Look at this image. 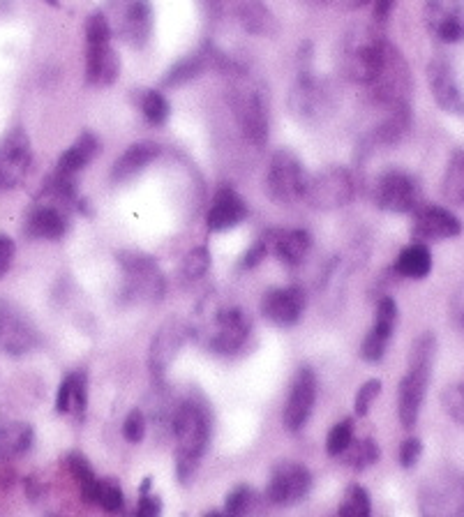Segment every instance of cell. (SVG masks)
<instances>
[{"label":"cell","instance_id":"obj_54","mask_svg":"<svg viewBox=\"0 0 464 517\" xmlns=\"http://www.w3.org/2000/svg\"><path fill=\"white\" fill-rule=\"evenodd\" d=\"M201 3H204V7H206L208 12L220 14V12H224V7H227L229 0H201Z\"/></svg>","mask_w":464,"mask_h":517},{"label":"cell","instance_id":"obj_49","mask_svg":"<svg viewBox=\"0 0 464 517\" xmlns=\"http://www.w3.org/2000/svg\"><path fill=\"white\" fill-rule=\"evenodd\" d=\"M268 247H271V238L264 236L259 238L257 243H254L248 252L243 254L241 259V268H257L261 261H264L268 257Z\"/></svg>","mask_w":464,"mask_h":517},{"label":"cell","instance_id":"obj_2","mask_svg":"<svg viewBox=\"0 0 464 517\" xmlns=\"http://www.w3.org/2000/svg\"><path fill=\"white\" fill-rule=\"evenodd\" d=\"M220 72L231 79V109H234L236 123L241 127L243 137L254 146H264L271 132V121H268V104L264 100V91L250 79L248 70L241 63H234L227 56Z\"/></svg>","mask_w":464,"mask_h":517},{"label":"cell","instance_id":"obj_25","mask_svg":"<svg viewBox=\"0 0 464 517\" xmlns=\"http://www.w3.org/2000/svg\"><path fill=\"white\" fill-rule=\"evenodd\" d=\"M245 217H248V204H245L241 194L234 187L222 185L213 194L211 206H208L206 227L208 231H229L243 224Z\"/></svg>","mask_w":464,"mask_h":517},{"label":"cell","instance_id":"obj_34","mask_svg":"<svg viewBox=\"0 0 464 517\" xmlns=\"http://www.w3.org/2000/svg\"><path fill=\"white\" fill-rule=\"evenodd\" d=\"M67 462V469H70V474L74 478V483H77L81 497H84L88 504H95V494H97V485H100V478L95 476V471L91 467V462H88V457L84 453H67L65 457Z\"/></svg>","mask_w":464,"mask_h":517},{"label":"cell","instance_id":"obj_16","mask_svg":"<svg viewBox=\"0 0 464 517\" xmlns=\"http://www.w3.org/2000/svg\"><path fill=\"white\" fill-rule=\"evenodd\" d=\"M289 107L301 121H319L333 109V91L312 72L303 70L289 95Z\"/></svg>","mask_w":464,"mask_h":517},{"label":"cell","instance_id":"obj_40","mask_svg":"<svg viewBox=\"0 0 464 517\" xmlns=\"http://www.w3.org/2000/svg\"><path fill=\"white\" fill-rule=\"evenodd\" d=\"M95 506L104 508L107 513H121L125 506L121 485L111 481V478H100V485H97L95 494Z\"/></svg>","mask_w":464,"mask_h":517},{"label":"cell","instance_id":"obj_52","mask_svg":"<svg viewBox=\"0 0 464 517\" xmlns=\"http://www.w3.org/2000/svg\"><path fill=\"white\" fill-rule=\"evenodd\" d=\"M395 0H372V17L377 21H386L391 17Z\"/></svg>","mask_w":464,"mask_h":517},{"label":"cell","instance_id":"obj_18","mask_svg":"<svg viewBox=\"0 0 464 517\" xmlns=\"http://www.w3.org/2000/svg\"><path fill=\"white\" fill-rule=\"evenodd\" d=\"M314 402H317V374L312 367H298L294 381H291V391L282 411V423L289 432L303 430L305 423L310 421Z\"/></svg>","mask_w":464,"mask_h":517},{"label":"cell","instance_id":"obj_14","mask_svg":"<svg viewBox=\"0 0 464 517\" xmlns=\"http://www.w3.org/2000/svg\"><path fill=\"white\" fill-rule=\"evenodd\" d=\"M252 331V324L241 307H217L211 319V333H208L206 347L213 354H234L243 349Z\"/></svg>","mask_w":464,"mask_h":517},{"label":"cell","instance_id":"obj_12","mask_svg":"<svg viewBox=\"0 0 464 517\" xmlns=\"http://www.w3.org/2000/svg\"><path fill=\"white\" fill-rule=\"evenodd\" d=\"M33 167V146L21 127L0 139V194L17 190Z\"/></svg>","mask_w":464,"mask_h":517},{"label":"cell","instance_id":"obj_29","mask_svg":"<svg viewBox=\"0 0 464 517\" xmlns=\"http://www.w3.org/2000/svg\"><path fill=\"white\" fill-rule=\"evenodd\" d=\"M97 153H100V139H97L93 132L79 134V137L74 139V144L58 157L56 174L77 178V174H81V171L95 160Z\"/></svg>","mask_w":464,"mask_h":517},{"label":"cell","instance_id":"obj_15","mask_svg":"<svg viewBox=\"0 0 464 517\" xmlns=\"http://www.w3.org/2000/svg\"><path fill=\"white\" fill-rule=\"evenodd\" d=\"M116 31L123 42L134 49L146 47L153 33V5L151 0H111Z\"/></svg>","mask_w":464,"mask_h":517},{"label":"cell","instance_id":"obj_23","mask_svg":"<svg viewBox=\"0 0 464 517\" xmlns=\"http://www.w3.org/2000/svg\"><path fill=\"white\" fill-rule=\"evenodd\" d=\"M411 234L418 243L444 241V238H455L462 234V222L458 215L441 206H418L414 211V224Z\"/></svg>","mask_w":464,"mask_h":517},{"label":"cell","instance_id":"obj_38","mask_svg":"<svg viewBox=\"0 0 464 517\" xmlns=\"http://www.w3.org/2000/svg\"><path fill=\"white\" fill-rule=\"evenodd\" d=\"M344 455V464H349L351 469H368L379 460V446L374 439H361L356 444H351Z\"/></svg>","mask_w":464,"mask_h":517},{"label":"cell","instance_id":"obj_20","mask_svg":"<svg viewBox=\"0 0 464 517\" xmlns=\"http://www.w3.org/2000/svg\"><path fill=\"white\" fill-rule=\"evenodd\" d=\"M305 305H308V296H305V289L298 287V284H289V287H278L268 289L264 296H261L259 310L264 314V319L271 321L275 326H296L298 321L303 319Z\"/></svg>","mask_w":464,"mask_h":517},{"label":"cell","instance_id":"obj_21","mask_svg":"<svg viewBox=\"0 0 464 517\" xmlns=\"http://www.w3.org/2000/svg\"><path fill=\"white\" fill-rule=\"evenodd\" d=\"M190 331L192 328L187 326L181 317H174L164 321L160 331L155 333L151 342V354H148V367H151L153 379L157 384L164 379V372H167V367L174 361L178 351L183 349L187 337H190Z\"/></svg>","mask_w":464,"mask_h":517},{"label":"cell","instance_id":"obj_31","mask_svg":"<svg viewBox=\"0 0 464 517\" xmlns=\"http://www.w3.org/2000/svg\"><path fill=\"white\" fill-rule=\"evenodd\" d=\"M236 17L241 21L243 31L257 37H271L278 33V21L268 10L264 0H238Z\"/></svg>","mask_w":464,"mask_h":517},{"label":"cell","instance_id":"obj_5","mask_svg":"<svg viewBox=\"0 0 464 517\" xmlns=\"http://www.w3.org/2000/svg\"><path fill=\"white\" fill-rule=\"evenodd\" d=\"M118 266L123 268V301L157 303L167 291V280L157 261L139 250H123L116 254Z\"/></svg>","mask_w":464,"mask_h":517},{"label":"cell","instance_id":"obj_32","mask_svg":"<svg viewBox=\"0 0 464 517\" xmlns=\"http://www.w3.org/2000/svg\"><path fill=\"white\" fill-rule=\"evenodd\" d=\"M35 439L33 427L24 421H0V462L31 451Z\"/></svg>","mask_w":464,"mask_h":517},{"label":"cell","instance_id":"obj_48","mask_svg":"<svg viewBox=\"0 0 464 517\" xmlns=\"http://www.w3.org/2000/svg\"><path fill=\"white\" fill-rule=\"evenodd\" d=\"M88 404V377L84 370L74 372V407L72 411H77V416H84Z\"/></svg>","mask_w":464,"mask_h":517},{"label":"cell","instance_id":"obj_8","mask_svg":"<svg viewBox=\"0 0 464 517\" xmlns=\"http://www.w3.org/2000/svg\"><path fill=\"white\" fill-rule=\"evenodd\" d=\"M308 171L291 151H278L271 157L266 171V194L278 206H291L303 201L305 185H308Z\"/></svg>","mask_w":464,"mask_h":517},{"label":"cell","instance_id":"obj_55","mask_svg":"<svg viewBox=\"0 0 464 517\" xmlns=\"http://www.w3.org/2000/svg\"><path fill=\"white\" fill-rule=\"evenodd\" d=\"M368 3H372V0H347V7H363Z\"/></svg>","mask_w":464,"mask_h":517},{"label":"cell","instance_id":"obj_3","mask_svg":"<svg viewBox=\"0 0 464 517\" xmlns=\"http://www.w3.org/2000/svg\"><path fill=\"white\" fill-rule=\"evenodd\" d=\"M434 347H437V340H434L432 333L421 335L414 344H411L409 372L404 374L400 393H398L400 423L402 427H407V430H411V427L416 425L418 414H421L425 391H428V384H430Z\"/></svg>","mask_w":464,"mask_h":517},{"label":"cell","instance_id":"obj_51","mask_svg":"<svg viewBox=\"0 0 464 517\" xmlns=\"http://www.w3.org/2000/svg\"><path fill=\"white\" fill-rule=\"evenodd\" d=\"M14 254H17V245L10 236L0 234V280L10 273V268L14 264Z\"/></svg>","mask_w":464,"mask_h":517},{"label":"cell","instance_id":"obj_47","mask_svg":"<svg viewBox=\"0 0 464 517\" xmlns=\"http://www.w3.org/2000/svg\"><path fill=\"white\" fill-rule=\"evenodd\" d=\"M74 407V372L67 374V377L61 381L56 393V411L58 414H70Z\"/></svg>","mask_w":464,"mask_h":517},{"label":"cell","instance_id":"obj_33","mask_svg":"<svg viewBox=\"0 0 464 517\" xmlns=\"http://www.w3.org/2000/svg\"><path fill=\"white\" fill-rule=\"evenodd\" d=\"M395 271L409 280H423L432 271V254L428 245L423 243H411L400 252L398 261H395Z\"/></svg>","mask_w":464,"mask_h":517},{"label":"cell","instance_id":"obj_9","mask_svg":"<svg viewBox=\"0 0 464 517\" xmlns=\"http://www.w3.org/2000/svg\"><path fill=\"white\" fill-rule=\"evenodd\" d=\"M356 197V181L349 169L344 167H328L319 174L308 176L303 201H308L312 208L319 211H335L351 204Z\"/></svg>","mask_w":464,"mask_h":517},{"label":"cell","instance_id":"obj_56","mask_svg":"<svg viewBox=\"0 0 464 517\" xmlns=\"http://www.w3.org/2000/svg\"><path fill=\"white\" fill-rule=\"evenodd\" d=\"M204 517H224V513H220V511H211V513H206Z\"/></svg>","mask_w":464,"mask_h":517},{"label":"cell","instance_id":"obj_26","mask_svg":"<svg viewBox=\"0 0 464 517\" xmlns=\"http://www.w3.org/2000/svg\"><path fill=\"white\" fill-rule=\"evenodd\" d=\"M428 84L434 100L448 114H462L464 111V95L455 77L453 67L444 61H434L428 65Z\"/></svg>","mask_w":464,"mask_h":517},{"label":"cell","instance_id":"obj_50","mask_svg":"<svg viewBox=\"0 0 464 517\" xmlns=\"http://www.w3.org/2000/svg\"><path fill=\"white\" fill-rule=\"evenodd\" d=\"M421 453H423L421 439H418V437H409V439L402 444V448H400V464H402L404 469L414 467V464L418 462V457H421Z\"/></svg>","mask_w":464,"mask_h":517},{"label":"cell","instance_id":"obj_45","mask_svg":"<svg viewBox=\"0 0 464 517\" xmlns=\"http://www.w3.org/2000/svg\"><path fill=\"white\" fill-rule=\"evenodd\" d=\"M381 393V381L379 379H370L365 381V384L358 388L356 393V400H354V409L358 416H368V411L372 407V402L377 400Z\"/></svg>","mask_w":464,"mask_h":517},{"label":"cell","instance_id":"obj_24","mask_svg":"<svg viewBox=\"0 0 464 517\" xmlns=\"http://www.w3.org/2000/svg\"><path fill=\"white\" fill-rule=\"evenodd\" d=\"M395 324H398V303L391 296H384L377 303L374 324L361 344V358L368 363H379L386 356L388 342H391Z\"/></svg>","mask_w":464,"mask_h":517},{"label":"cell","instance_id":"obj_27","mask_svg":"<svg viewBox=\"0 0 464 517\" xmlns=\"http://www.w3.org/2000/svg\"><path fill=\"white\" fill-rule=\"evenodd\" d=\"M162 155V146L155 141H137V144L127 146V151L118 157L111 167V181L127 183L137 178L141 171H146L151 164Z\"/></svg>","mask_w":464,"mask_h":517},{"label":"cell","instance_id":"obj_13","mask_svg":"<svg viewBox=\"0 0 464 517\" xmlns=\"http://www.w3.org/2000/svg\"><path fill=\"white\" fill-rule=\"evenodd\" d=\"M40 344V333L17 303L0 301V351L7 356H24Z\"/></svg>","mask_w":464,"mask_h":517},{"label":"cell","instance_id":"obj_28","mask_svg":"<svg viewBox=\"0 0 464 517\" xmlns=\"http://www.w3.org/2000/svg\"><path fill=\"white\" fill-rule=\"evenodd\" d=\"M220 54H222V51H215L211 47V49H201L199 54L181 58V61H178L176 65H171L169 72L164 74L162 86L164 88L185 86V84H190V81L199 79L201 74L208 70V67H215V70H217V63H220Z\"/></svg>","mask_w":464,"mask_h":517},{"label":"cell","instance_id":"obj_58","mask_svg":"<svg viewBox=\"0 0 464 517\" xmlns=\"http://www.w3.org/2000/svg\"><path fill=\"white\" fill-rule=\"evenodd\" d=\"M317 3H333V0H317ZM338 3H340V0H338Z\"/></svg>","mask_w":464,"mask_h":517},{"label":"cell","instance_id":"obj_4","mask_svg":"<svg viewBox=\"0 0 464 517\" xmlns=\"http://www.w3.org/2000/svg\"><path fill=\"white\" fill-rule=\"evenodd\" d=\"M86 84L88 86H111L121 74L114 47H111V24L102 12H93L86 19Z\"/></svg>","mask_w":464,"mask_h":517},{"label":"cell","instance_id":"obj_22","mask_svg":"<svg viewBox=\"0 0 464 517\" xmlns=\"http://www.w3.org/2000/svg\"><path fill=\"white\" fill-rule=\"evenodd\" d=\"M425 26L434 40L458 44L464 40V0H428Z\"/></svg>","mask_w":464,"mask_h":517},{"label":"cell","instance_id":"obj_10","mask_svg":"<svg viewBox=\"0 0 464 517\" xmlns=\"http://www.w3.org/2000/svg\"><path fill=\"white\" fill-rule=\"evenodd\" d=\"M411 93V74L407 61L400 54V49L395 44H386L384 65L377 79L370 84V95L379 107H393V104H409Z\"/></svg>","mask_w":464,"mask_h":517},{"label":"cell","instance_id":"obj_39","mask_svg":"<svg viewBox=\"0 0 464 517\" xmlns=\"http://www.w3.org/2000/svg\"><path fill=\"white\" fill-rule=\"evenodd\" d=\"M354 444V418H342L340 423L331 427L326 437V453L331 457H340L347 448Z\"/></svg>","mask_w":464,"mask_h":517},{"label":"cell","instance_id":"obj_42","mask_svg":"<svg viewBox=\"0 0 464 517\" xmlns=\"http://www.w3.org/2000/svg\"><path fill=\"white\" fill-rule=\"evenodd\" d=\"M252 501V492L248 485H238L227 494V501H224V517H245L248 515Z\"/></svg>","mask_w":464,"mask_h":517},{"label":"cell","instance_id":"obj_43","mask_svg":"<svg viewBox=\"0 0 464 517\" xmlns=\"http://www.w3.org/2000/svg\"><path fill=\"white\" fill-rule=\"evenodd\" d=\"M441 402H444L446 414L464 425V384L446 388L444 395H441Z\"/></svg>","mask_w":464,"mask_h":517},{"label":"cell","instance_id":"obj_19","mask_svg":"<svg viewBox=\"0 0 464 517\" xmlns=\"http://www.w3.org/2000/svg\"><path fill=\"white\" fill-rule=\"evenodd\" d=\"M312 490V474L298 462H280L273 469L266 497L278 506H294L303 501Z\"/></svg>","mask_w":464,"mask_h":517},{"label":"cell","instance_id":"obj_41","mask_svg":"<svg viewBox=\"0 0 464 517\" xmlns=\"http://www.w3.org/2000/svg\"><path fill=\"white\" fill-rule=\"evenodd\" d=\"M208 268H211V252L206 250V247H194L185 254V261H183V275L185 280H201L208 273Z\"/></svg>","mask_w":464,"mask_h":517},{"label":"cell","instance_id":"obj_35","mask_svg":"<svg viewBox=\"0 0 464 517\" xmlns=\"http://www.w3.org/2000/svg\"><path fill=\"white\" fill-rule=\"evenodd\" d=\"M139 109L141 116L146 118V123H151L153 127H162L171 116V104L160 91H141Z\"/></svg>","mask_w":464,"mask_h":517},{"label":"cell","instance_id":"obj_46","mask_svg":"<svg viewBox=\"0 0 464 517\" xmlns=\"http://www.w3.org/2000/svg\"><path fill=\"white\" fill-rule=\"evenodd\" d=\"M151 490V478H146L144 485H141V499L134 517H160L162 513V499L157 494H148Z\"/></svg>","mask_w":464,"mask_h":517},{"label":"cell","instance_id":"obj_57","mask_svg":"<svg viewBox=\"0 0 464 517\" xmlns=\"http://www.w3.org/2000/svg\"><path fill=\"white\" fill-rule=\"evenodd\" d=\"M44 3L51 5V7H61V3H58V0H44Z\"/></svg>","mask_w":464,"mask_h":517},{"label":"cell","instance_id":"obj_44","mask_svg":"<svg viewBox=\"0 0 464 517\" xmlns=\"http://www.w3.org/2000/svg\"><path fill=\"white\" fill-rule=\"evenodd\" d=\"M123 437L130 444H141L146 437V416L141 409H132L123 423Z\"/></svg>","mask_w":464,"mask_h":517},{"label":"cell","instance_id":"obj_11","mask_svg":"<svg viewBox=\"0 0 464 517\" xmlns=\"http://www.w3.org/2000/svg\"><path fill=\"white\" fill-rule=\"evenodd\" d=\"M374 206L388 213H414L421 206V187L407 171L391 169L379 174L372 185Z\"/></svg>","mask_w":464,"mask_h":517},{"label":"cell","instance_id":"obj_30","mask_svg":"<svg viewBox=\"0 0 464 517\" xmlns=\"http://www.w3.org/2000/svg\"><path fill=\"white\" fill-rule=\"evenodd\" d=\"M273 241V252L284 266L296 268L301 266L312 250V236L305 229H289V231H275L268 234Z\"/></svg>","mask_w":464,"mask_h":517},{"label":"cell","instance_id":"obj_17","mask_svg":"<svg viewBox=\"0 0 464 517\" xmlns=\"http://www.w3.org/2000/svg\"><path fill=\"white\" fill-rule=\"evenodd\" d=\"M70 227V208L40 199L24 215V236L33 241H61Z\"/></svg>","mask_w":464,"mask_h":517},{"label":"cell","instance_id":"obj_1","mask_svg":"<svg viewBox=\"0 0 464 517\" xmlns=\"http://www.w3.org/2000/svg\"><path fill=\"white\" fill-rule=\"evenodd\" d=\"M171 432L176 439V474L187 483L197 471L211 441V416L206 404L187 397L171 414Z\"/></svg>","mask_w":464,"mask_h":517},{"label":"cell","instance_id":"obj_37","mask_svg":"<svg viewBox=\"0 0 464 517\" xmlns=\"http://www.w3.org/2000/svg\"><path fill=\"white\" fill-rule=\"evenodd\" d=\"M372 504L370 494L361 485H351L344 492V501L338 508V517H370Z\"/></svg>","mask_w":464,"mask_h":517},{"label":"cell","instance_id":"obj_36","mask_svg":"<svg viewBox=\"0 0 464 517\" xmlns=\"http://www.w3.org/2000/svg\"><path fill=\"white\" fill-rule=\"evenodd\" d=\"M444 197L455 206H464V151H458L448 162L444 176Z\"/></svg>","mask_w":464,"mask_h":517},{"label":"cell","instance_id":"obj_7","mask_svg":"<svg viewBox=\"0 0 464 517\" xmlns=\"http://www.w3.org/2000/svg\"><path fill=\"white\" fill-rule=\"evenodd\" d=\"M418 504L423 517H464V476L441 469L425 478Z\"/></svg>","mask_w":464,"mask_h":517},{"label":"cell","instance_id":"obj_6","mask_svg":"<svg viewBox=\"0 0 464 517\" xmlns=\"http://www.w3.org/2000/svg\"><path fill=\"white\" fill-rule=\"evenodd\" d=\"M388 40L374 33H354L342 49V72L354 84L370 86L384 65Z\"/></svg>","mask_w":464,"mask_h":517},{"label":"cell","instance_id":"obj_53","mask_svg":"<svg viewBox=\"0 0 464 517\" xmlns=\"http://www.w3.org/2000/svg\"><path fill=\"white\" fill-rule=\"evenodd\" d=\"M451 312H453L455 324H458V328H462V331H464V287L458 291V294H455Z\"/></svg>","mask_w":464,"mask_h":517}]
</instances>
